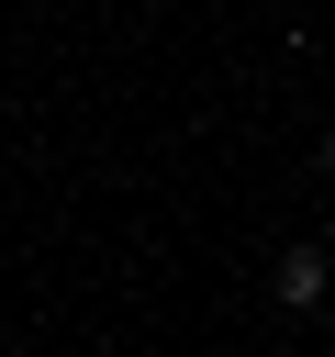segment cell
I'll return each instance as SVG.
<instances>
[{
	"instance_id": "obj_1",
	"label": "cell",
	"mask_w": 335,
	"mask_h": 357,
	"mask_svg": "<svg viewBox=\"0 0 335 357\" xmlns=\"http://www.w3.org/2000/svg\"><path fill=\"white\" fill-rule=\"evenodd\" d=\"M279 301H290V312H313V301H324V257H313V245H290V257H279Z\"/></svg>"
},
{
	"instance_id": "obj_2",
	"label": "cell",
	"mask_w": 335,
	"mask_h": 357,
	"mask_svg": "<svg viewBox=\"0 0 335 357\" xmlns=\"http://www.w3.org/2000/svg\"><path fill=\"white\" fill-rule=\"evenodd\" d=\"M324 178H335V145H324Z\"/></svg>"
}]
</instances>
